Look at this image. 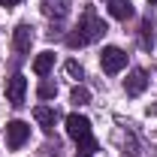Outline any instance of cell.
I'll use <instances>...</instances> for the list:
<instances>
[{"mask_svg": "<svg viewBox=\"0 0 157 157\" xmlns=\"http://www.w3.org/2000/svg\"><path fill=\"white\" fill-rule=\"evenodd\" d=\"M88 100H91V91H88V88H73V103L82 106V103H88Z\"/></svg>", "mask_w": 157, "mask_h": 157, "instance_id": "cell-13", "label": "cell"}, {"mask_svg": "<svg viewBox=\"0 0 157 157\" xmlns=\"http://www.w3.org/2000/svg\"><path fill=\"white\" fill-rule=\"evenodd\" d=\"M100 63H103V73L115 76V73H121V70L127 67V55H124L118 45H106L103 55H100Z\"/></svg>", "mask_w": 157, "mask_h": 157, "instance_id": "cell-3", "label": "cell"}, {"mask_svg": "<svg viewBox=\"0 0 157 157\" xmlns=\"http://www.w3.org/2000/svg\"><path fill=\"white\" fill-rule=\"evenodd\" d=\"M21 0H0V6H6V9H9V6H18Z\"/></svg>", "mask_w": 157, "mask_h": 157, "instance_id": "cell-15", "label": "cell"}, {"mask_svg": "<svg viewBox=\"0 0 157 157\" xmlns=\"http://www.w3.org/2000/svg\"><path fill=\"white\" fill-rule=\"evenodd\" d=\"M27 139H30V127H27L24 121H9V124H6V145H9L12 151H18Z\"/></svg>", "mask_w": 157, "mask_h": 157, "instance_id": "cell-4", "label": "cell"}, {"mask_svg": "<svg viewBox=\"0 0 157 157\" xmlns=\"http://www.w3.org/2000/svg\"><path fill=\"white\" fill-rule=\"evenodd\" d=\"M76 157H94V154H85V151H82V154H76Z\"/></svg>", "mask_w": 157, "mask_h": 157, "instance_id": "cell-16", "label": "cell"}, {"mask_svg": "<svg viewBox=\"0 0 157 157\" xmlns=\"http://www.w3.org/2000/svg\"><path fill=\"white\" fill-rule=\"evenodd\" d=\"M12 45H15V52H30V45H33V27L30 24H18L15 27V33H12Z\"/></svg>", "mask_w": 157, "mask_h": 157, "instance_id": "cell-6", "label": "cell"}, {"mask_svg": "<svg viewBox=\"0 0 157 157\" xmlns=\"http://www.w3.org/2000/svg\"><path fill=\"white\" fill-rule=\"evenodd\" d=\"M67 133H70V139H76L78 151H85V154L97 151V139L91 136V121L85 115H78V112L67 115Z\"/></svg>", "mask_w": 157, "mask_h": 157, "instance_id": "cell-2", "label": "cell"}, {"mask_svg": "<svg viewBox=\"0 0 157 157\" xmlns=\"http://www.w3.org/2000/svg\"><path fill=\"white\" fill-rule=\"evenodd\" d=\"M24 94H27V78L24 76H12L6 82V100H9L12 106H21Z\"/></svg>", "mask_w": 157, "mask_h": 157, "instance_id": "cell-5", "label": "cell"}, {"mask_svg": "<svg viewBox=\"0 0 157 157\" xmlns=\"http://www.w3.org/2000/svg\"><path fill=\"white\" fill-rule=\"evenodd\" d=\"M142 48H154V18H142Z\"/></svg>", "mask_w": 157, "mask_h": 157, "instance_id": "cell-11", "label": "cell"}, {"mask_svg": "<svg viewBox=\"0 0 157 157\" xmlns=\"http://www.w3.org/2000/svg\"><path fill=\"white\" fill-rule=\"evenodd\" d=\"M106 33V24H103V18H97V12L94 9H88L85 15H82V21H78L76 33H70V48H78V45H88V42H97L100 36Z\"/></svg>", "mask_w": 157, "mask_h": 157, "instance_id": "cell-1", "label": "cell"}, {"mask_svg": "<svg viewBox=\"0 0 157 157\" xmlns=\"http://www.w3.org/2000/svg\"><path fill=\"white\" fill-rule=\"evenodd\" d=\"M55 94H58V85H55V82H48V78H42V82H39V88H36V97H39V100H52Z\"/></svg>", "mask_w": 157, "mask_h": 157, "instance_id": "cell-12", "label": "cell"}, {"mask_svg": "<svg viewBox=\"0 0 157 157\" xmlns=\"http://www.w3.org/2000/svg\"><path fill=\"white\" fill-rule=\"evenodd\" d=\"M109 15L118 18V21H127L133 15V3H130V0H112V3H109Z\"/></svg>", "mask_w": 157, "mask_h": 157, "instance_id": "cell-9", "label": "cell"}, {"mask_svg": "<svg viewBox=\"0 0 157 157\" xmlns=\"http://www.w3.org/2000/svg\"><path fill=\"white\" fill-rule=\"evenodd\" d=\"M67 73H70L73 78H82V76H85V70H82L78 60H67Z\"/></svg>", "mask_w": 157, "mask_h": 157, "instance_id": "cell-14", "label": "cell"}, {"mask_svg": "<svg viewBox=\"0 0 157 157\" xmlns=\"http://www.w3.org/2000/svg\"><path fill=\"white\" fill-rule=\"evenodd\" d=\"M33 118L39 121V127H42V130H52V127H55V121H58V112H55V109H48V106H36V109H33Z\"/></svg>", "mask_w": 157, "mask_h": 157, "instance_id": "cell-10", "label": "cell"}, {"mask_svg": "<svg viewBox=\"0 0 157 157\" xmlns=\"http://www.w3.org/2000/svg\"><path fill=\"white\" fill-rule=\"evenodd\" d=\"M52 67H55V52H39L36 58H33V73L36 76H48L52 73Z\"/></svg>", "mask_w": 157, "mask_h": 157, "instance_id": "cell-8", "label": "cell"}, {"mask_svg": "<svg viewBox=\"0 0 157 157\" xmlns=\"http://www.w3.org/2000/svg\"><path fill=\"white\" fill-rule=\"evenodd\" d=\"M145 88H148V76H145V70H133V73L127 76V82H124V91H127L130 97H139Z\"/></svg>", "mask_w": 157, "mask_h": 157, "instance_id": "cell-7", "label": "cell"}, {"mask_svg": "<svg viewBox=\"0 0 157 157\" xmlns=\"http://www.w3.org/2000/svg\"><path fill=\"white\" fill-rule=\"evenodd\" d=\"M148 3H157V0H148Z\"/></svg>", "mask_w": 157, "mask_h": 157, "instance_id": "cell-17", "label": "cell"}]
</instances>
